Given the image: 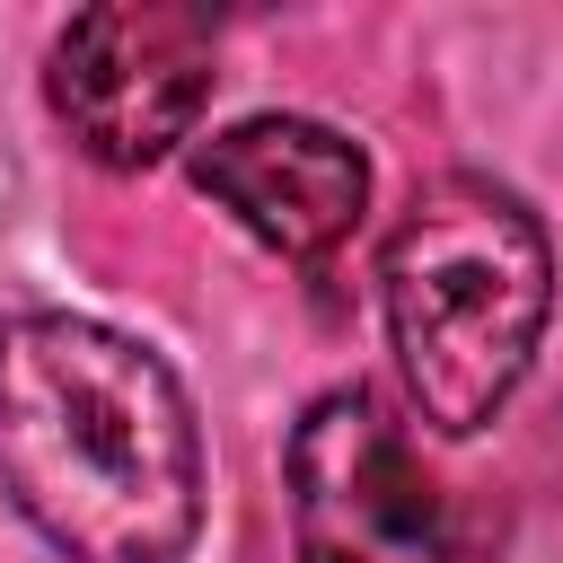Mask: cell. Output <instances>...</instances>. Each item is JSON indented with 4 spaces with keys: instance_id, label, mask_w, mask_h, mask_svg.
<instances>
[{
    "instance_id": "cell-1",
    "label": "cell",
    "mask_w": 563,
    "mask_h": 563,
    "mask_svg": "<svg viewBox=\"0 0 563 563\" xmlns=\"http://www.w3.org/2000/svg\"><path fill=\"white\" fill-rule=\"evenodd\" d=\"M0 493L70 563H176L202 528V422L176 369L97 317L0 325Z\"/></svg>"
},
{
    "instance_id": "cell-2",
    "label": "cell",
    "mask_w": 563,
    "mask_h": 563,
    "mask_svg": "<svg viewBox=\"0 0 563 563\" xmlns=\"http://www.w3.org/2000/svg\"><path fill=\"white\" fill-rule=\"evenodd\" d=\"M378 308L413 413L440 440H466L510 405L537 361L554 308V246L519 194L484 176H440L387 238Z\"/></svg>"
},
{
    "instance_id": "cell-3",
    "label": "cell",
    "mask_w": 563,
    "mask_h": 563,
    "mask_svg": "<svg viewBox=\"0 0 563 563\" xmlns=\"http://www.w3.org/2000/svg\"><path fill=\"white\" fill-rule=\"evenodd\" d=\"M299 563H466L457 501L369 387H325L290 431Z\"/></svg>"
},
{
    "instance_id": "cell-4",
    "label": "cell",
    "mask_w": 563,
    "mask_h": 563,
    "mask_svg": "<svg viewBox=\"0 0 563 563\" xmlns=\"http://www.w3.org/2000/svg\"><path fill=\"white\" fill-rule=\"evenodd\" d=\"M53 114L97 167H150L211 106V18L176 0H106L53 35Z\"/></svg>"
},
{
    "instance_id": "cell-5",
    "label": "cell",
    "mask_w": 563,
    "mask_h": 563,
    "mask_svg": "<svg viewBox=\"0 0 563 563\" xmlns=\"http://www.w3.org/2000/svg\"><path fill=\"white\" fill-rule=\"evenodd\" d=\"M194 185L211 202H229L273 255H334L361 211H369V158L361 141H343L334 123H308V114H255V123H229L194 150Z\"/></svg>"
},
{
    "instance_id": "cell-6",
    "label": "cell",
    "mask_w": 563,
    "mask_h": 563,
    "mask_svg": "<svg viewBox=\"0 0 563 563\" xmlns=\"http://www.w3.org/2000/svg\"><path fill=\"white\" fill-rule=\"evenodd\" d=\"M0 194H9V158H0Z\"/></svg>"
}]
</instances>
